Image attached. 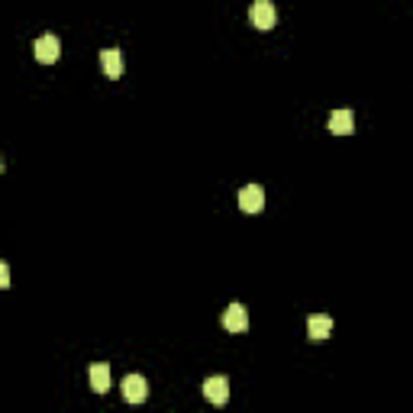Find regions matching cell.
Returning a JSON list of instances; mask_svg holds the SVG:
<instances>
[{
    "instance_id": "obj_1",
    "label": "cell",
    "mask_w": 413,
    "mask_h": 413,
    "mask_svg": "<svg viewBox=\"0 0 413 413\" xmlns=\"http://www.w3.org/2000/svg\"><path fill=\"white\" fill-rule=\"evenodd\" d=\"M249 20H252V26H255V30L268 32L271 26H275V20H278L275 4H271V0H255V4H252V10H249Z\"/></svg>"
},
{
    "instance_id": "obj_2",
    "label": "cell",
    "mask_w": 413,
    "mask_h": 413,
    "mask_svg": "<svg viewBox=\"0 0 413 413\" xmlns=\"http://www.w3.org/2000/svg\"><path fill=\"white\" fill-rule=\"evenodd\" d=\"M204 397L210 400L214 407H223L226 400H230V381H226L223 375L207 378V381H204Z\"/></svg>"
},
{
    "instance_id": "obj_3",
    "label": "cell",
    "mask_w": 413,
    "mask_h": 413,
    "mask_svg": "<svg viewBox=\"0 0 413 413\" xmlns=\"http://www.w3.org/2000/svg\"><path fill=\"white\" fill-rule=\"evenodd\" d=\"M32 52H36V58L42 61V65H52V61H58V55H61V42H58V36H39L36 39V46H32Z\"/></svg>"
},
{
    "instance_id": "obj_4",
    "label": "cell",
    "mask_w": 413,
    "mask_h": 413,
    "mask_svg": "<svg viewBox=\"0 0 413 413\" xmlns=\"http://www.w3.org/2000/svg\"><path fill=\"white\" fill-rule=\"evenodd\" d=\"M239 207H242L245 214H261L265 210V191H261L259 184H245L242 191H239Z\"/></svg>"
},
{
    "instance_id": "obj_5",
    "label": "cell",
    "mask_w": 413,
    "mask_h": 413,
    "mask_svg": "<svg viewBox=\"0 0 413 413\" xmlns=\"http://www.w3.org/2000/svg\"><path fill=\"white\" fill-rule=\"evenodd\" d=\"M146 394H149V388H146V378L142 375H126L123 378V397L130 400V404H142Z\"/></svg>"
},
{
    "instance_id": "obj_6",
    "label": "cell",
    "mask_w": 413,
    "mask_h": 413,
    "mask_svg": "<svg viewBox=\"0 0 413 413\" xmlns=\"http://www.w3.org/2000/svg\"><path fill=\"white\" fill-rule=\"evenodd\" d=\"M223 326L230 329V333H242V329H249V314H245V307L242 304L226 307V314H223Z\"/></svg>"
},
{
    "instance_id": "obj_7",
    "label": "cell",
    "mask_w": 413,
    "mask_h": 413,
    "mask_svg": "<svg viewBox=\"0 0 413 413\" xmlns=\"http://www.w3.org/2000/svg\"><path fill=\"white\" fill-rule=\"evenodd\" d=\"M352 130H355L352 110H336V113L329 116V132H333V136H349Z\"/></svg>"
},
{
    "instance_id": "obj_8",
    "label": "cell",
    "mask_w": 413,
    "mask_h": 413,
    "mask_svg": "<svg viewBox=\"0 0 413 413\" xmlns=\"http://www.w3.org/2000/svg\"><path fill=\"white\" fill-rule=\"evenodd\" d=\"M100 68L107 78H120L123 75V52L120 49H104L100 52Z\"/></svg>"
},
{
    "instance_id": "obj_9",
    "label": "cell",
    "mask_w": 413,
    "mask_h": 413,
    "mask_svg": "<svg viewBox=\"0 0 413 413\" xmlns=\"http://www.w3.org/2000/svg\"><path fill=\"white\" fill-rule=\"evenodd\" d=\"M307 333H310L314 343H323V339L333 333V320H329L326 314H314L310 320H307Z\"/></svg>"
},
{
    "instance_id": "obj_10",
    "label": "cell",
    "mask_w": 413,
    "mask_h": 413,
    "mask_svg": "<svg viewBox=\"0 0 413 413\" xmlns=\"http://www.w3.org/2000/svg\"><path fill=\"white\" fill-rule=\"evenodd\" d=\"M91 390H97V394H107L110 390V368L104 365V362H97V365H91Z\"/></svg>"
},
{
    "instance_id": "obj_11",
    "label": "cell",
    "mask_w": 413,
    "mask_h": 413,
    "mask_svg": "<svg viewBox=\"0 0 413 413\" xmlns=\"http://www.w3.org/2000/svg\"><path fill=\"white\" fill-rule=\"evenodd\" d=\"M0 288H10V268H7V261L0 265Z\"/></svg>"
}]
</instances>
